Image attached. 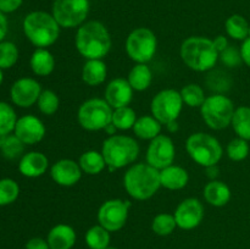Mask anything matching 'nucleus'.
<instances>
[{
    "instance_id": "obj_1",
    "label": "nucleus",
    "mask_w": 250,
    "mask_h": 249,
    "mask_svg": "<svg viewBox=\"0 0 250 249\" xmlns=\"http://www.w3.org/2000/svg\"><path fill=\"white\" fill-rule=\"evenodd\" d=\"M76 49L87 60H103L111 49V37L99 21H88L76 33Z\"/></svg>"
},
{
    "instance_id": "obj_2",
    "label": "nucleus",
    "mask_w": 250,
    "mask_h": 249,
    "mask_svg": "<svg viewBox=\"0 0 250 249\" xmlns=\"http://www.w3.org/2000/svg\"><path fill=\"white\" fill-rule=\"evenodd\" d=\"M124 187L133 199H150L161 187L160 170L144 163L132 165L124 176Z\"/></svg>"
},
{
    "instance_id": "obj_3",
    "label": "nucleus",
    "mask_w": 250,
    "mask_h": 249,
    "mask_svg": "<svg viewBox=\"0 0 250 249\" xmlns=\"http://www.w3.org/2000/svg\"><path fill=\"white\" fill-rule=\"evenodd\" d=\"M180 55L183 62L197 72L211 71L219 61V51L207 37H189L183 41Z\"/></svg>"
},
{
    "instance_id": "obj_4",
    "label": "nucleus",
    "mask_w": 250,
    "mask_h": 249,
    "mask_svg": "<svg viewBox=\"0 0 250 249\" xmlns=\"http://www.w3.org/2000/svg\"><path fill=\"white\" fill-rule=\"evenodd\" d=\"M23 32L37 48H46L58 41L60 26L53 15L45 11H33L24 17Z\"/></svg>"
},
{
    "instance_id": "obj_5",
    "label": "nucleus",
    "mask_w": 250,
    "mask_h": 249,
    "mask_svg": "<svg viewBox=\"0 0 250 249\" xmlns=\"http://www.w3.org/2000/svg\"><path fill=\"white\" fill-rule=\"evenodd\" d=\"M139 151L141 148L136 139L122 134L110 136L102 146V154L111 171L131 165L138 158Z\"/></svg>"
},
{
    "instance_id": "obj_6",
    "label": "nucleus",
    "mask_w": 250,
    "mask_h": 249,
    "mask_svg": "<svg viewBox=\"0 0 250 249\" xmlns=\"http://www.w3.org/2000/svg\"><path fill=\"white\" fill-rule=\"evenodd\" d=\"M186 149L193 161L203 167L217 165L221 160L224 149L214 136L204 132H197L188 137Z\"/></svg>"
},
{
    "instance_id": "obj_7",
    "label": "nucleus",
    "mask_w": 250,
    "mask_h": 249,
    "mask_svg": "<svg viewBox=\"0 0 250 249\" xmlns=\"http://www.w3.org/2000/svg\"><path fill=\"white\" fill-rule=\"evenodd\" d=\"M233 102L225 94H212L207 97L200 106V112L208 127L220 131L229 127L234 114Z\"/></svg>"
},
{
    "instance_id": "obj_8",
    "label": "nucleus",
    "mask_w": 250,
    "mask_h": 249,
    "mask_svg": "<svg viewBox=\"0 0 250 249\" xmlns=\"http://www.w3.org/2000/svg\"><path fill=\"white\" fill-rule=\"evenodd\" d=\"M112 112L114 109L105 99H88L78 109V124L87 131H102L111 124Z\"/></svg>"
},
{
    "instance_id": "obj_9",
    "label": "nucleus",
    "mask_w": 250,
    "mask_h": 249,
    "mask_svg": "<svg viewBox=\"0 0 250 249\" xmlns=\"http://www.w3.org/2000/svg\"><path fill=\"white\" fill-rule=\"evenodd\" d=\"M158 48L155 33L146 27L133 29L126 39V53L137 63H146L154 58Z\"/></svg>"
},
{
    "instance_id": "obj_10",
    "label": "nucleus",
    "mask_w": 250,
    "mask_h": 249,
    "mask_svg": "<svg viewBox=\"0 0 250 249\" xmlns=\"http://www.w3.org/2000/svg\"><path fill=\"white\" fill-rule=\"evenodd\" d=\"M88 12V0H54L51 15L62 28H75L84 23Z\"/></svg>"
},
{
    "instance_id": "obj_11",
    "label": "nucleus",
    "mask_w": 250,
    "mask_h": 249,
    "mask_svg": "<svg viewBox=\"0 0 250 249\" xmlns=\"http://www.w3.org/2000/svg\"><path fill=\"white\" fill-rule=\"evenodd\" d=\"M181 93L175 89L160 90L150 103L151 115L163 124L177 121L183 109Z\"/></svg>"
},
{
    "instance_id": "obj_12",
    "label": "nucleus",
    "mask_w": 250,
    "mask_h": 249,
    "mask_svg": "<svg viewBox=\"0 0 250 249\" xmlns=\"http://www.w3.org/2000/svg\"><path fill=\"white\" fill-rule=\"evenodd\" d=\"M129 202H124L121 199H110L103 203L98 211V221L104 228L109 232H115L121 229L126 225L128 217Z\"/></svg>"
},
{
    "instance_id": "obj_13",
    "label": "nucleus",
    "mask_w": 250,
    "mask_h": 249,
    "mask_svg": "<svg viewBox=\"0 0 250 249\" xmlns=\"http://www.w3.org/2000/svg\"><path fill=\"white\" fill-rule=\"evenodd\" d=\"M176 149L172 139L165 134H159L151 139L146 150V164L158 170L172 165L175 160Z\"/></svg>"
},
{
    "instance_id": "obj_14",
    "label": "nucleus",
    "mask_w": 250,
    "mask_h": 249,
    "mask_svg": "<svg viewBox=\"0 0 250 249\" xmlns=\"http://www.w3.org/2000/svg\"><path fill=\"white\" fill-rule=\"evenodd\" d=\"M177 227L182 229H193L202 224L204 219V207L197 198H187L178 204L175 211Z\"/></svg>"
},
{
    "instance_id": "obj_15",
    "label": "nucleus",
    "mask_w": 250,
    "mask_h": 249,
    "mask_svg": "<svg viewBox=\"0 0 250 249\" xmlns=\"http://www.w3.org/2000/svg\"><path fill=\"white\" fill-rule=\"evenodd\" d=\"M43 92L41 84L33 78L23 77L12 84L10 95L15 105L20 107H29L36 104Z\"/></svg>"
},
{
    "instance_id": "obj_16",
    "label": "nucleus",
    "mask_w": 250,
    "mask_h": 249,
    "mask_svg": "<svg viewBox=\"0 0 250 249\" xmlns=\"http://www.w3.org/2000/svg\"><path fill=\"white\" fill-rule=\"evenodd\" d=\"M15 136L24 144H37L43 141L46 128L43 121L34 115H24L20 117L15 126Z\"/></svg>"
},
{
    "instance_id": "obj_17",
    "label": "nucleus",
    "mask_w": 250,
    "mask_h": 249,
    "mask_svg": "<svg viewBox=\"0 0 250 249\" xmlns=\"http://www.w3.org/2000/svg\"><path fill=\"white\" fill-rule=\"evenodd\" d=\"M80 164L71 159H61L50 168V176L55 183L62 187H72L77 185L82 177Z\"/></svg>"
},
{
    "instance_id": "obj_18",
    "label": "nucleus",
    "mask_w": 250,
    "mask_h": 249,
    "mask_svg": "<svg viewBox=\"0 0 250 249\" xmlns=\"http://www.w3.org/2000/svg\"><path fill=\"white\" fill-rule=\"evenodd\" d=\"M133 98V88L125 78H115L105 89V100L112 109L128 106Z\"/></svg>"
},
{
    "instance_id": "obj_19",
    "label": "nucleus",
    "mask_w": 250,
    "mask_h": 249,
    "mask_svg": "<svg viewBox=\"0 0 250 249\" xmlns=\"http://www.w3.org/2000/svg\"><path fill=\"white\" fill-rule=\"evenodd\" d=\"M49 160L41 151H29L24 154L19 164V170L24 177L36 178L44 175L48 170Z\"/></svg>"
},
{
    "instance_id": "obj_20",
    "label": "nucleus",
    "mask_w": 250,
    "mask_h": 249,
    "mask_svg": "<svg viewBox=\"0 0 250 249\" xmlns=\"http://www.w3.org/2000/svg\"><path fill=\"white\" fill-rule=\"evenodd\" d=\"M46 241L51 249H71L76 243V232L68 225L59 224L49 231Z\"/></svg>"
},
{
    "instance_id": "obj_21",
    "label": "nucleus",
    "mask_w": 250,
    "mask_h": 249,
    "mask_svg": "<svg viewBox=\"0 0 250 249\" xmlns=\"http://www.w3.org/2000/svg\"><path fill=\"white\" fill-rule=\"evenodd\" d=\"M161 187L170 190H178L185 188L189 181L187 170L177 165H170L160 170Z\"/></svg>"
},
{
    "instance_id": "obj_22",
    "label": "nucleus",
    "mask_w": 250,
    "mask_h": 249,
    "mask_svg": "<svg viewBox=\"0 0 250 249\" xmlns=\"http://www.w3.org/2000/svg\"><path fill=\"white\" fill-rule=\"evenodd\" d=\"M204 199L216 208L225 207L231 200L232 193L229 186L222 181L212 180L204 187Z\"/></svg>"
},
{
    "instance_id": "obj_23",
    "label": "nucleus",
    "mask_w": 250,
    "mask_h": 249,
    "mask_svg": "<svg viewBox=\"0 0 250 249\" xmlns=\"http://www.w3.org/2000/svg\"><path fill=\"white\" fill-rule=\"evenodd\" d=\"M29 65L37 76L45 77L53 73L55 68V58L46 48H37L32 54Z\"/></svg>"
},
{
    "instance_id": "obj_24",
    "label": "nucleus",
    "mask_w": 250,
    "mask_h": 249,
    "mask_svg": "<svg viewBox=\"0 0 250 249\" xmlns=\"http://www.w3.org/2000/svg\"><path fill=\"white\" fill-rule=\"evenodd\" d=\"M107 75L106 65L103 60H87L82 68V80L85 84L95 87L105 82Z\"/></svg>"
},
{
    "instance_id": "obj_25",
    "label": "nucleus",
    "mask_w": 250,
    "mask_h": 249,
    "mask_svg": "<svg viewBox=\"0 0 250 249\" xmlns=\"http://www.w3.org/2000/svg\"><path fill=\"white\" fill-rule=\"evenodd\" d=\"M163 124L155 119L153 115L138 117L133 126V132L138 138L144 141H151L160 134Z\"/></svg>"
},
{
    "instance_id": "obj_26",
    "label": "nucleus",
    "mask_w": 250,
    "mask_h": 249,
    "mask_svg": "<svg viewBox=\"0 0 250 249\" xmlns=\"http://www.w3.org/2000/svg\"><path fill=\"white\" fill-rule=\"evenodd\" d=\"M127 81L137 92H143L150 87L153 82V72L146 63H137L131 68Z\"/></svg>"
},
{
    "instance_id": "obj_27",
    "label": "nucleus",
    "mask_w": 250,
    "mask_h": 249,
    "mask_svg": "<svg viewBox=\"0 0 250 249\" xmlns=\"http://www.w3.org/2000/svg\"><path fill=\"white\" fill-rule=\"evenodd\" d=\"M78 164L81 166V170L87 175H98L104 168L106 167V161H105L104 156L102 153L97 150H88L84 151L82 155L80 156Z\"/></svg>"
},
{
    "instance_id": "obj_28",
    "label": "nucleus",
    "mask_w": 250,
    "mask_h": 249,
    "mask_svg": "<svg viewBox=\"0 0 250 249\" xmlns=\"http://www.w3.org/2000/svg\"><path fill=\"white\" fill-rule=\"evenodd\" d=\"M231 126L239 138L250 141V106H239L234 110Z\"/></svg>"
},
{
    "instance_id": "obj_29",
    "label": "nucleus",
    "mask_w": 250,
    "mask_h": 249,
    "mask_svg": "<svg viewBox=\"0 0 250 249\" xmlns=\"http://www.w3.org/2000/svg\"><path fill=\"white\" fill-rule=\"evenodd\" d=\"M249 22L242 15H232L226 20V33L236 41H246L249 37Z\"/></svg>"
},
{
    "instance_id": "obj_30",
    "label": "nucleus",
    "mask_w": 250,
    "mask_h": 249,
    "mask_svg": "<svg viewBox=\"0 0 250 249\" xmlns=\"http://www.w3.org/2000/svg\"><path fill=\"white\" fill-rule=\"evenodd\" d=\"M137 114L132 107L122 106L114 109L112 112L111 124H114L115 128L120 131H126V129L133 128L134 124L137 121Z\"/></svg>"
},
{
    "instance_id": "obj_31",
    "label": "nucleus",
    "mask_w": 250,
    "mask_h": 249,
    "mask_svg": "<svg viewBox=\"0 0 250 249\" xmlns=\"http://www.w3.org/2000/svg\"><path fill=\"white\" fill-rule=\"evenodd\" d=\"M85 243L90 249H106L110 243V233L102 225L90 227L85 233Z\"/></svg>"
},
{
    "instance_id": "obj_32",
    "label": "nucleus",
    "mask_w": 250,
    "mask_h": 249,
    "mask_svg": "<svg viewBox=\"0 0 250 249\" xmlns=\"http://www.w3.org/2000/svg\"><path fill=\"white\" fill-rule=\"evenodd\" d=\"M180 93L183 103L189 107H200L207 99L204 89L197 83H189L185 85Z\"/></svg>"
},
{
    "instance_id": "obj_33",
    "label": "nucleus",
    "mask_w": 250,
    "mask_h": 249,
    "mask_svg": "<svg viewBox=\"0 0 250 249\" xmlns=\"http://www.w3.org/2000/svg\"><path fill=\"white\" fill-rule=\"evenodd\" d=\"M176 227H177V222H176L175 216L166 212L158 214L151 222V229L158 236H168L175 231Z\"/></svg>"
},
{
    "instance_id": "obj_34",
    "label": "nucleus",
    "mask_w": 250,
    "mask_h": 249,
    "mask_svg": "<svg viewBox=\"0 0 250 249\" xmlns=\"http://www.w3.org/2000/svg\"><path fill=\"white\" fill-rule=\"evenodd\" d=\"M207 84L214 94H224L231 87V78L222 71H211L207 78Z\"/></svg>"
},
{
    "instance_id": "obj_35",
    "label": "nucleus",
    "mask_w": 250,
    "mask_h": 249,
    "mask_svg": "<svg viewBox=\"0 0 250 249\" xmlns=\"http://www.w3.org/2000/svg\"><path fill=\"white\" fill-rule=\"evenodd\" d=\"M17 116L11 105L0 102V134H10L15 129Z\"/></svg>"
},
{
    "instance_id": "obj_36",
    "label": "nucleus",
    "mask_w": 250,
    "mask_h": 249,
    "mask_svg": "<svg viewBox=\"0 0 250 249\" xmlns=\"http://www.w3.org/2000/svg\"><path fill=\"white\" fill-rule=\"evenodd\" d=\"M37 104H38L42 114L51 116V115L58 111L59 106H60V99H59L58 94L55 92L50 89H45L41 93Z\"/></svg>"
},
{
    "instance_id": "obj_37",
    "label": "nucleus",
    "mask_w": 250,
    "mask_h": 249,
    "mask_svg": "<svg viewBox=\"0 0 250 249\" xmlns=\"http://www.w3.org/2000/svg\"><path fill=\"white\" fill-rule=\"evenodd\" d=\"M20 187L16 181L11 178L0 180V207L9 205L19 198Z\"/></svg>"
},
{
    "instance_id": "obj_38",
    "label": "nucleus",
    "mask_w": 250,
    "mask_h": 249,
    "mask_svg": "<svg viewBox=\"0 0 250 249\" xmlns=\"http://www.w3.org/2000/svg\"><path fill=\"white\" fill-rule=\"evenodd\" d=\"M227 156L231 159L232 161H243L244 159L248 158L250 146L248 141L243 138H237L232 139L229 144H227Z\"/></svg>"
},
{
    "instance_id": "obj_39",
    "label": "nucleus",
    "mask_w": 250,
    "mask_h": 249,
    "mask_svg": "<svg viewBox=\"0 0 250 249\" xmlns=\"http://www.w3.org/2000/svg\"><path fill=\"white\" fill-rule=\"evenodd\" d=\"M19 60V49L11 42H0V68H10Z\"/></svg>"
},
{
    "instance_id": "obj_40",
    "label": "nucleus",
    "mask_w": 250,
    "mask_h": 249,
    "mask_svg": "<svg viewBox=\"0 0 250 249\" xmlns=\"http://www.w3.org/2000/svg\"><path fill=\"white\" fill-rule=\"evenodd\" d=\"M0 150L6 159H16L23 153L24 143H22L15 134H7L4 143L0 146Z\"/></svg>"
},
{
    "instance_id": "obj_41",
    "label": "nucleus",
    "mask_w": 250,
    "mask_h": 249,
    "mask_svg": "<svg viewBox=\"0 0 250 249\" xmlns=\"http://www.w3.org/2000/svg\"><path fill=\"white\" fill-rule=\"evenodd\" d=\"M219 60L229 68L238 67L243 62L241 49H237L233 45H229L224 51L219 54Z\"/></svg>"
},
{
    "instance_id": "obj_42",
    "label": "nucleus",
    "mask_w": 250,
    "mask_h": 249,
    "mask_svg": "<svg viewBox=\"0 0 250 249\" xmlns=\"http://www.w3.org/2000/svg\"><path fill=\"white\" fill-rule=\"evenodd\" d=\"M23 0H0V11L4 14H11L22 5Z\"/></svg>"
},
{
    "instance_id": "obj_43",
    "label": "nucleus",
    "mask_w": 250,
    "mask_h": 249,
    "mask_svg": "<svg viewBox=\"0 0 250 249\" xmlns=\"http://www.w3.org/2000/svg\"><path fill=\"white\" fill-rule=\"evenodd\" d=\"M26 249H51L49 246L48 241H44L43 238H38V237H34L31 238L26 243Z\"/></svg>"
},
{
    "instance_id": "obj_44",
    "label": "nucleus",
    "mask_w": 250,
    "mask_h": 249,
    "mask_svg": "<svg viewBox=\"0 0 250 249\" xmlns=\"http://www.w3.org/2000/svg\"><path fill=\"white\" fill-rule=\"evenodd\" d=\"M239 49H241L243 62L250 67V37H248L246 41H243V43H242L241 48Z\"/></svg>"
},
{
    "instance_id": "obj_45",
    "label": "nucleus",
    "mask_w": 250,
    "mask_h": 249,
    "mask_svg": "<svg viewBox=\"0 0 250 249\" xmlns=\"http://www.w3.org/2000/svg\"><path fill=\"white\" fill-rule=\"evenodd\" d=\"M212 42H214V46L216 48V50L219 51V54L221 53V51H224L225 49L229 45V39L225 36H217Z\"/></svg>"
},
{
    "instance_id": "obj_46",
    "label": "nucleus",
    "mask_w": 250,
    "mask_h": 249,
    "mask_svg": "<svg viewBox=\"0 0 250 249\" xmlns=\"http://www.w3.org/2000/svg\"><path fill=\"white\" fill-rule=\"evenodd\" d=\"M7 28H9V23H7L6 16L4 12L0 11V42H2V39L7 34Z\"/></svg>"
},
{
    "instance_id": "obj_47",
    "label": "nucleus",
    "mask_w": 250,
    "mask_h": 249,
    "mask_svg": "<svg viewBox=\"0 0 250 249\" xmlns=\"http://www.w3.org/2000/svg\"><path fill=\"white\" fill-rule=\"evenodd\" d=\"M205 171H207V176L210 178V180H216L220 175V170H219V166L217 165H211V166H208L205 167Z\"/></svg>"
},
{
    "instance_id": "obj_48",
    "label": "nucleus",
    "mask_w": 250,
    "mask_h": 249,
    "mask_svg": "<svg viewBox=\"0 0 250 249\" xmlns=\"http://www.w3.org/2000/svg\"><path fill=\"white\" fill-rule=\"evenodd\" d=\"M166 126H167V129L170 132H176V131H178V124H177V121H173V122H170V124H166Z\"/></svg>"
},
{
    "instance_id": "obj_49",
    "label": "nucleus",
    "mask_w": 250,
    "mask_h": 249,
    "mask_svg": "<svg viewBox=\"0 0 250 249\" xmlns=\"http://www.w3.org/2000/svg\"><path fill=\"white\" fill-rule=\"evenodd\" d=\"M2 81H4V73H2V68H0V85H1Z\"/></svg>"
},
{
    "instance_id": "obj_50",
    "label": "nucleus",
    "mask_w": 250,
    "mask_h": 249,
    "mask_svg": "<svg viewBox=\"0 0 250 249\" xmlns=\"http://www.w3.org/2000/svg\"><path fill=\"white\" fill-rule=\"evenodd\" d=\"M106 249H117V248H114V247H107Z\"/></svg>"
},
{
    "instance_id": "obj_51",
    "label": "nucleus",
    "mask_w": 250,
    "mask_h": 249,
    "mask_svg": "<svg viewBox=\"0 0 250 249\" xmlns=\"http://www.w3.org/2000/svg\"><path fill=\"white\" fill-rule=\"evenodd\" d=\"M249 37H250V27H249Z\"/></svg>"
}]
</instances>
